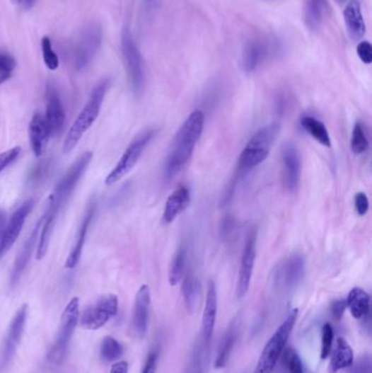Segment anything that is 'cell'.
Here are the masks:
<instances>
[{"label": "cell", "instance_id": "40", "mask_svg": "<svg viewBox=\"0 0 372 373\" xmlns=\"http://www.w3.org/2000/svg\"><path fill=\"white\" fill-rule=\"evenodd\" d=\"M20 153H21V148L19 147H16V148L10 149V150L1 153L0 154V173L15 162L16 159L19 157Z\"/></svg>", "mask_w": 372, "mask_h": 373}, {"label": "cell", "instance_id": "37", "mask_svg": "<svg viewBox=\"0 0 372 373\" xmlns=\"http://www.w3.org/2000/svg\"><path fill=\"white\" fill-rule=\"evenodd\" d=\"M335 338V331L331 324L325 323L322 328V346H321V358L327 359L331 354L332 344Z\"/></svg>", "mask_w": 372, "mask_h": 373}, {"label": "cell", "instance_id": "6", "mask_svg": "<svg viewBox=\"0 0 372 373\" xmlns=\"http://www.w3.org/2000/svg\"><path fill=\"white\" fill-rule=\"evenodd\" d=\"M79 318L80 300L79 298L74 297L68 302L67 307L62 312L55 343L48 352L47 359L50 364L59 365L65 359L70 340H71L76 326L79 323Z\"/></svg>", "mask_w": 372, "mask_h": 373}, {"label": "cell", "instance_id": "39", "mask_svg": "<svg viewBox=\"0 0 372 373\" xmlns=\"http://www.w3.org/2000/svg\"><path fill=\"white\" fill-rule=\"evenodd\" d=\"M16 60L7 54H0V79L7 81L16 68Z\"/></svg>", "mask_w": 372, "mask_h": 373}, {"label": "cell", "instance_id": "30", "mask_svg": "<svg viewBox=\"0 0 372 373\" xmlns=\"http://www.w3.org/2000/svg\"><path fill=\"white\" fill-rule=\"evenodd\" d=\"M301 125L303 130L318 141L320 144L325 145L327 148L331 147L329 131L322 122H320L315 117L305 116L301 118Z\"/></svg>", "mask_w": 372, "mask_h": 373}, {"label": "cell", "instance_id": "5", "mask_svg": "<svg viewBox=\"0 0 372 373\" xmlns=\"http://www.w3.org/2000/svg\"><path fill=\"white\" fill-rule=\"evenodd\" d=\"M297 316H298V309L291 310L284 322L275 331L270 340H267L261 352L255 373L273 372L279 359L284 352L287 340L291 336L293 326L296 323Z\"/></svg>", "mask_w": 372, "mask_h": 373}, {"label": "cell", "instance_id": "7", "mask_svg": "<svg viewBox=\"0 0 372 373\" xmlns=\"http://www.w3.org/2000/svg\"><path fill=\"white\" fill-rule=\"evenodd\" d=\"M122 55L126 64L127 74L129 79L130 86L132 92L136 96H140L144 88L146 74H144V60L141 56L140 50L132 38L129 30L126 29L122 35Z\"/></svg>", "mask_w": 372, "mask_h": 373}, {"label": "cell", "instance_id": "46", "mask_svg": "<svg viewBox=\"0 0 372 373\" xmlns=\"http://www.w3.org/2000/svg\"><path fill=\"white\" fill-rule=\"evenodd\" d=\"M110 373H128V362H116L110 368Z\"/></svg>", "mask_w": 372, "mask_h": 373}, {"label": "cell", "instance_id": "27", "mask_svg": "<svg viewBox=\"0 0 372 373\" xmlns=\"http://www.w3.org/2000/svg\"><path fill=\"white\" fill-rule=\"evenodd\" d=\"M208 357L209 342H207L201 335L191 350L188 364L185 368L184 373H204Z\"/></svg>", "mask_w": 372, "mask_h": 373}, {"label": "cell", "instance_id": "44", "mask_svg": "<svg viewBox=\"0 0 372 373\" xmlns=\"http://www.w3.org/2000/svg\"><path fill=\"white\" fill-rule=\"evenodd\" d=\"M158 350H153V352H151L150 354H149L148 358H146L142 373H156V367H158Z\"/></svg>", "mask_w": 372, "mask_h": 373}, {"label": "cell", "instance_id": "49", "mask_svg": "<svg viewBox=\"0 0 372 373\" xmlns=\"http://www.w3.org/2000/svg\"><path fill=\"white\" fill-rule=\"evenodd\" d=\"M4 82H6L5 80H3V79H0V86L4 84Z\"/></svg>", "mask_w": 372, "mask_h": 373}, {"label": "cell", "instance_id": "32", "mask_svg": "<svg viewBox=\"0 0 372 373\" xmlns=\"http://www.w3.org/2000/svg\"><path fill=\"white\" fill-rule=\"evenodd\" d=\"M187 263L186 247H180L177 250L170 262V271H168V282L170 285L176 286L185 275Z\"/></svg>", "mask_w": 372, "mask_h": 373}, {"label": "cell", "instance_id": "23", "mask_svg": "<svg viewBox=\"0 0 372 373\" xmlns=\"http://www.w3.org/2000/svg\"><path fill=\"white\" fill-rule=\"evenodd\" d=\"M30 143H31L32 151L36 157L41 156L45 150L50 133L46 125L45 118L43 115H34L29 126Z\"/></svg>", "mask_w": 372, "mask_h": 373}, {"label": "cell", "instance_id": "21", "mask_svg": "<svg viewBox=\"0 0 372 373\" xmlns=\"http://www.w3.org/2000/svg\"><path fill=\"white\" fill-rule=\"evenodd\" d=\"M217 316V292L214 282H209L202 316V338L210 343Z\"/></svg>", "mask_w": 372, "mask_h": 373}, {"label": "cell", "instance_id": "22", "mask_svg": "<svg viewBox=\"0 0 372 373\" xmlns=\"http://www.w3.org/2000/svg\"><path fill=\"white\" fill-rule=\"evenodd\" d=\"M189 205H190V191L185 185L178 187L166 201L163 213V222L165 224H172Z\"/></svg>", "mask_w": 372, "mask_h": 373}, {"label": "cell", "instance_id": "50", "mask_svg": "<svg viewBox=\"0 0 372 373\" xmlns=\"http://www.w3.org/2000/svg\"><path fill=\"white\" fill-rule=\"evenodd\" d=\"M337 1H339V4H343L345 3L346 0H337Z\"/></svg>", "mask_w": 372, "mask_h": 373}, {"label": "cell", "instance_id": "13", "mask_svg": "<svg viewBox=\"0 0 372 373\" xmlns=\"http://www.w3.org/2000/svg\"><path fill=\"white\" fill-rule=\"evenodd\" d=\"M28 312H29L28 304H22L12 319L11 323L8 328L7 335H6L3 352H1L0 369H3L9 364L10 359L17 350L18 345L23 335L25 323H27Z\"/></svg>", "mask_w": 372, "mask_h": 373}, {"label": "cell", "instance_id": "11", "mask_svg": "<svg viewBox=\"0 0 372 373\" xmlns=\"http://www.w3.org/2000/svg\"><path fill=\"white\" fill-rule=\"evenodd\" d=\"M102 29L98 24H90L83 30L74 50L76 69L82 70L91 62L102 44Z\"/></svg>", "mask_w": 372, "mask_h": 373}, {"label": "cell", "instance_id": "43", "mask_svg": "<svg viewBox=\"0 0 372 373\" xmlns=\"http://www.w3.org/2000/svg\"><path fill=\"white\" fill-rule=\"evenodd\" d=\"M355 207L356 211L361 217L367 214L368 210H369V200L365 193H356Z\"/></svg>", "mask_w": 372, "mask_h": 373}, {"label": "cell", "instance_id": "15", "mask_svg": "<svg viewBox=\"0 0 372 373\" xmlns=\"http://www.w3.org/2000/svg\"><path fill=\"white\" fill-rule=\"evenodd\" d=\"M283 161V183L289 193H295L299 188L301 177V161L298 151L291 144L285 147L281 153Z\"/></svg>", "mask_w": 372, "mask_h": 373}, {"label": "cell", "instance_id": "31", "mask_svg": "<svg viewBox=\"0 0 372 373\" xmlns=\"http://www.w3.org/2000/svg\"><path fill=\"white\" fill-rule=\"evenodd\" d=\"M327 0H307L305 5V22L309 29L317 30L322 23Z\"/></svg>", "mask_w": 372, "mask_h": 373}, {"label": "cell", "instance_id": "24", "mask_svg": "<svg viewBox=\"0 0 372 373\" xmlns=\"http://www.w3.org/2000/svg\"><path fill=\"white\" fill-rule=\"evenodd\" d=\"M238 320L234 319L227 328L224 336H223L222 342H221L220 348H219V352H217L216 360H215V368L221 369L226 366L235 345H236L237 340H238Z\"/></svg>", "mask_w": 372, "mask_h": 373}, {"label": "cell", "instance_id": "41", "mask_svg": "<svg viewBox=\"0 0 372 373\" xmlns=\"http://www.w3.org/2000/svg\"><path fill=\"white\" fill-rule=\"evenodd\" d=\"M371 358L370 356H363L353 362L349 368V373H371Z\"/></svg>", "mask_w": 372, "mask_h": 373}, {"label": "cell", "instance_id": "12", "mask_svg": "<svg viewBox=\"0 0 372 373\" xmlns=\"http://www.w3.org/2000/svg\"><path fill=\"white\" fill-rule=\"evenodd\" d=\"M255 256H257V231L252 229L247 236L246 245L243 248V257L239 266L236 287L238 299L245 297L250 287L251 278L255 269Z\"/></svg>", "mask_w": 372, "mask_h": 373}, {"label": "cell", "instance_id": "48", "mask_svg": "<svg viewBox=\"0 0 372 373\" xmlns=\"http://www.w3.org/2000/svg\"><path fill=\"white\" fill-rule=\"evenodd\" d=\"M16 5L20 6V7L23 8V9L29 10L33 7L34 4H35L36 0H12Z\"/></svg>", "mask_w": 372, "mask_h": 373}, {"label": "cell", "instance_id": "2", "mask_svg": "<svg viewBox=\"0 0 372 373\" xmlns=\"http://www.w3.org/2000/svg\"><path fill=\"white\" fill-rule=\"evenodd\" d=\"M204 127V114L194 110L189 115L177 132L172 151L165 165V176L170 179L182 171L192 156Z\"/></svg>", "mask_w": 372, "mask_h": 373}, {"label": "cell", "instance_id": "28", "mask_svg": "<svg viewBox=\"0 0 372 373\" xmlns=\"http://www.w3.org/2000/svg\"><path fill=\"white\" fill-rule=\"evenodd\" d=\"M267 55V46L260 41H251L247 44L243 52V69L252 72L261 64Z\"/></svg>", "mask_w": 372, "mask_h": 373}, {"label": "cell", "instance_id": "10", "mask_svg": "<svg viewBox=\"0 0 372 373\" xmlns=\"http://www.w3.org/2000/svg\"><path fill=\"white\" fill-rule=\"evenodd\" d=\"M305 276V258L301 253H293L283 260L275 268L273 280L279 289L291 292L303 281Z\"/></svg>", "mask_w": 372, "mask_h": 373}, {"label": "cell", "instance_id": "38", "mask_svg": "<svg viewBox=\"0 0 372 373\" xmlns=\"http://www.w3.org/2000/svg\"><path fill=\"white\" fill-rule=\"evenodd\" d=\"M48 171H50V159L38 163L31 171L29 176L30 183L37 185L38 183H41L47 177Z\"/></svg>", "mask_w": 372, "mask_h": 373}, {"label": "cell", "instance_id": "45", "mask_svg": "<svg viewBox=\"0 0 372 373\" xmlns=\"http://www.w3.org/2000/svg\"><path fill=\"white\" fill-rule=\"evenodd\" d=\"M346 308H347V304H346V300L344 299L335 300L332 304V316L337 321H341V319L343 318L344 314H345Z\"/></svg>", "mask_w": 372, "mask_h": 373}, {"label": "cell", "instance_id": "42", "mask_svg": "<svg viewBox=\"0 0 372 373\" xmlns=\"http://www.w3.org/2000/svg\"><path fill=\"white\" fill-rule=\"evenodd\" d=\"M357 55L361 58V62L366 64H370L372 62V46L370 42L361 41L357 45Z\"/></svg>", "mask_w": 372, "mask_h": 373}, {"label": "cell", "instance_id": "33", "mask_svg": "<svg viewBox=\"0 0 372 373\" xmlns=\"http://www.w3.org/2000/svg\"><path fill=\"white\" fill-rule=\"evenodd\" d=\"M124 354L122 344L112 336H106L100 344V358L106 362H115Z\"/></svg>", "mask_w": 372, "mask_h": 373}, {"label": "cell", "instance_id": "18", "mask_svg": "<svg viewBox=\"0 0 372 373\" xmlns=\"http://www.w3.org/2000/svg\"><path fill=\"white\" fill-rule=\"evenodd\" d=\"M95 211L96 203L94 201H91L90 205H88V207H86L83 219H82L79 229H78V233H76L74 248L70 251L69 257H68L67 261H66V268L67 269H74V268H76L78 263H79L80 259H81L86 236H88V229H90V225H91L94 215H95Z\"/></svg>", "mask_w": 372, "mask_h": 373}, {"label": "cell", "instance_id": "1", "mask_svg": "<svg viewBox=\"0 0 372 373\" xmlns=\"http://www.w3.org/2000/svg\"><path fill=\"white\" fill-rule=\"evenodd\" d=\"M92 157H93L92 152L83 153L81 156L78 157L76 162L68 169L65 176L58 181L53 193L50 195V203H48L50 205L44 214L43 224H42L40 238H38L37 251H36V257L38 260L43 259L47 253L50 237L55 229L56 222H57L60 212L68 202L74 191L76 190V185L81 180L86 168L91 163Z\"/></svg>", "mask_w": 372, "mask_h": 373}, {"label": "cell", "instance_id": "14", "mask_svg": "<svg viewBox=\"0 0 372 373\" xmlns=\"http://www.w3.org/2000/svg\"><path fill=\"white\" fill-rule=\"evenodd\" d=\"M34 200H28L17 211L12 214L11 219L8 221L4 231L3 238L0 241V260L5 257L6 253L11 249L12 246L15 245L23 229L25 219L29 217L34 207Z\"/></svg>", "mask_w": 372, "mask_h": 373}, {"label": "cell", "instance_id": "4", "mask_svg": "<svg viewBox=\"0 0 372 373\" xmlns=\"http://www.w3.org/2000/svg\"><path fill=\"white\" fill-rule=\"evenodd\" d=\"M279 125L271 124L262 127L253 134L239 156L238 165L241 171H251L262 164L270 154L273 143L279 136Z\"/></svg>", "mask_w": 372, "mask_h": 373}, {"label": "cell", "instance_id": "34", "mask_svg": "<svg viewBox=\"0 0 372 373\" xmlns=\"http://www.w3.org/2000/svg\"><path fill=\"white\" fill-rule=\"evenodd\" d=\"M351 148L355 154H363L369 149V141L365 127L361 122H356L351 133Z\"/></svg>", "mask_w": 372, "mask_h": 373}, {"label": "cell", "instance_id": "35", "mask_svg": "<svg viewBox=\"0 0 372 373\" xmlns=\"http://www.w3.org/2000/svg\"><path fill=\"white\" fill-rule=\"evenodd\" d=\"M281 364L284 365L287 373H303V362L296 350L287 348L281 354Z\"/></svg>", "mask_w": 372, "mask_h": 373}, {"label": "cell", "instance_id": "36", "mask_svg": "<svg viewBox=\"0 0 372 373\" xmlns=\"http://www.w3.org/2000/svg\"><path fill=\"white\" fill-rule=\"evenodd\" d=\"M42 54H43L44 62H45L48 69H57L58 66H59V58L52 47V41L47 36L42 38Z\"/></svg>", "mask_w": 372, "mask_h": 373}, {"label": "cell", "instance_id": "16", "mask_svg": "<svg viewBox=\"0 0 372 373\" xmlns=\"http://www.w3.org/2000/svg\"><path fill=\"white\" fill-rule=\"evenodd\" d=\"M50 136H57L65 125L66 113L55 86L46 88V114L44 116Z\"/></svg>", "mask_w": 372, "mask_h": 373}, {"label": "cell", "instance_id": "17", "mask_svg": "<svg viewBox=\"0 0 372 373\" xmlns=\"http://www.w3.org/2000/svg\"><path fill=\"white\" fill-rule=\"evenodd\" d=\"M151 292L148 285L141 286L136 292L134 300V318L132 326L139 338H144L146 334L150 316Z\"/></svg>", "mask_w": 372, "mask_h": 373}, {"label": "cell", "instance_id": "9", "mask_svg": "<svg viewBox=\"0 0 372 373\" xmlns=\"http://www.w3.org/2000/svg\"><path fill=\"white\" fill-rule=\"evenodd\" d=\"M120 307V300L116 295H105L95 304L86 308L79 318L80 324L86 330H98L105 326L110 319L116 316Z\"/></svg>", "mask_w": 372, "mask_h": 373}, {"label": "cell", "instance_id": "19", "mask_svg": "<svg viewBox=\"0 0 372 373\" xmlns=\"http://www.w3.org/2000/svg\"><path fill=\"white\" fill-rule=\"evenodd\" d=\"M42 224H43V217H42V219L37 222V224L34 226V229H32L29 238H28L25 243H24L21 251H20L17 259H16L15 264H13V270H12L11 278H10V285H11L12 287H15V286L19 283L20 278H21L24 270H25L28 263H29L32 252H33L34 248H35L38 234L41 231Z\"/></svg>", "mask_w": 372, "mask_h": 373}, {"label": "cell", "instance_id": "8", "mask_svg": "<svg viewBox=\"0 0 372 373\" xmlns=\"http://www.w3.org/2000/svg\"><path fill=\"white\" fill-rule=\"evenodd\" d=\"M156 130L144 131L130 143L129 147L126 149L116 166L106 177V185H112L118 183L120 179L124 178L128 173L132 171V169L136 166V163L140 159L141 155L144 154L149 143L156 137Z\"/></svg>", "mask_w": 372, "mask_h": 373}, {"label": "cell", "instance_id": "3", "mask_svg": "<svg viewBox=\"0 0 372 373\" xmlns=\"http://www.w3.org/2000/svg\"><path fill=\"white\" fill-rule=\"evenodd\" d=\"M108 80H103L92 91L91 96L88 98V103L84 106L83 110L80 113L79 116L76 117L74 125L70 127L64 142V152L66 154L71 152L76 144L81 140L84 133L91 128L102 108L103 101L105 98L107 92Z\"/></svg>", "mask_w": 372, "mask_h": 373}, {"label": "cell", "instance_id": "29", "mask_svg": "<svg viewBox=\"0 0 372 373\" xmlns=\"http://www.w3.org/2000/svg\"><path fill=\"white\" fill-rule=\"evenodd\" d=\"M182 296L189 314H194L200 299L201 284L194 273L186 274L182 283Z\"/></svg>", "mask_w": 372, "mask_h": 373}, {"label": "cell", "instance_id": "51", "mask_svg": "<svg viewBox=\"0 0 372 373\" xmlns=\"http://www.w3.org/2000/svg\"><path fill=\"white\" fill-rule=\"evenodd\" d=\"M149 1H150V0H149Z\"/></svg>", "mask_w": 372, "mask_h": 373}, {"label": "cell", "instance_id": "20", "mask_svg": "<svg viewBox=\"0 0 372 373\" xmlns=\"http://www.w3.org/2000/svg\"><path fill=\"white\" fill-rule=\"evenodd\" d=\"M344 22L349 38L354 42L359 41L366 33V23L361 13V3L351 0L344 9Z\"/></svg>", "mask_w": 372, "mask_h": 373}, {"label": "cell", "instance_id": "47", "mask_svg": "<svg viewBox=\"0 0 372 373\" xmlns=\"http://www.w3.org/2000/svg\"><path fill=\"white\" fill-rule=\"evenodd\" d=\"M7 223V214H6L5 211L0 210V241L3 238L4 231H5Z\"/></svg>", "mask_w": 372, "mask_h": 373}, {"label": "cell", "instance_id": "26", "mask_svg": "<svg viewBox=\"0 0 372 373\" xmlns=\"http://www.w3.org/2000/svg\"><path fill=\"white\" fill-rule=\"evenodd\" d=\"M346 304L355 319H363L370 314V296L361 287H354L349 292Z\"/></svg>", "mask_w": 372, "mask_h": 373}, {"label": "cell", "instance_id": "25", "mask_svg": "<svg viewBox=\"0 0 372 373\" xmlns=\"http://www.w3.org/2000/svg\"><path fill=\"white\" fill-rule=\"evenodd\" d=\"M353 362L354 352L351 345L343 338H337V346L330 362L329 372L337 373L342 369L349 368Z\"/></svg>", "mask_w": 372, "mask_h": 373}]
</instances>
